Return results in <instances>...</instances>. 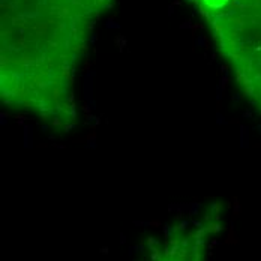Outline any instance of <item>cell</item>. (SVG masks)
I'll return each mask as SVG.
<instances>
[{"mask_svg":"<svg viewBox=\"0 0 261 261\" xmlns=\"http://www.w3.org/2000/svg\"><path fill=\"white\" fill-rule=\"evenodd\" d=\"M239 84L261 111V0H195Z\"/></svg>","mask_w":261,"mask_h":261,"instance_id":"6da1fadb","label":"cell"},{"mask_svg":"<svg viewBox=\"0 0 261 261\" xmlns=\"http://www.w3.org/2000/svg\"><path fill=\"white\" fill-rule=\"evenodd\" d=\"M204 231L179 230L170 236L155 261H204Z\"/></svg>","mask_w":261,"mask_h":261,"instance_id":"7a4b0ae2","label":"cell"}]
</instances>
